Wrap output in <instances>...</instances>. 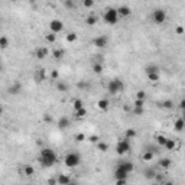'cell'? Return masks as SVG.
Masks as SVG:
<instances>
[{
  "instance_id": "1",
  "label": "cell",
  "mask_w": 185,
  "mask_h": 185,
  "mask_svg": "<svg viewBox=\"0 0 185 185\" xmlns=\"http://www.w3.org/2000/svg\"><path fill=\"white\" fill-rule=\"evenodd\" d=\"M133 169H135V165L133 162L130 161H123V162H120L114 169V180L116 182H119V184H125L126 181H127V176L129 174L133 172Z\"/></svg>"
},
{
  "instance_id": "2",
  "label": "cell",
  "mask_w": 185,
  "mask_h": 185,
  "mask_svg": "<svg viewBox=\"0 0 185 185\" xmlns=\"http://www.w3.org/2000/svg\"><path fill=\"white\" fill-rule=\"evenodd\" d=\"M38 161L42 168H51V166H54L55 163H56V155H55V152L51 147H44L41 151Z\"/></svg>"
},
{
  "instance_id": "3",
  "label": "cell",
  "mask_w": 185,
  "mask_h": 185,
  "mask_svg": "<svg viewBox=\"0 0 185 185\" xmlns=\"http://www.w3.org/2000/svg\"><path fill=\"white\" fill-rule=\"evenodd\" d=\"M123 88H125V84H123V81H122L120 78H113V80H110L109 84H107V91H109V94H111V96L119 94L120 91H123Z\"/></svg>"
},
{
  "instance_id": "4",
  "label": "cell",
  "mask_w": 185,
  "mask_h": 185,
  "mask_svg": "<svg viewBox=\"0 0 185 185\" xmlns=\"http://www.w3.org/2000/svg\"><path fill=\"white\" fill-rule=\"evenodd\" d=\"M64 163H65V166H68V168H75V166H78L81 163L80 153H77V152L67 153L65 158H64Z\"/></svg>"
},
{
  "instance_id": "5",
  "label": "cell",
  "mask_w": 185,
  "mask_h": 185,
  "mask_svg": "<svg viewBox=\"0 0 185 185\" xmlns=\"http://www.w3.org/2000/svg\"><path fill=\"white\" fill-rule=\"evenodd\" d=\"M103 19L104 22L107 23V25H116V23L119 22V13H117V9H114V7H109L107 10L104 12L103 15Z\"/></svg>"
},
{
  "instance_id": "6",
  "label": "cell",
  "mask_w": 185,
  "mask_h": 185,
  "mask_svg": "<svg viewBox=\"0 0 185 185\" xmlns=\"http://www.w3.org/2000/svg\"><path fill=\"white\" fill-rule=\"evenodd\" d=\"M166 17H168V15H166V10H163V9H155L152 12V20L156 25L165 23L166 22Z\"/></svg>"
},
{
  "instance_id": "7",
  "label": "cell",
  "mask_w": 185,
  "mask_h": 185,
  "mask_svg": "<svg viewBox=\"0 0 185 185\" xmlns=\"http://www.w3.org/2000/svg\"><path fill=\"white\" fill-rule=\"evenodd\" d=\"M132 151V145L129 139H122V140L117 143V146H116V152L117 155H126V153H129Z\"/></svg>"
},
{
  "instance_id": "8",
  "label": "cell",
  "mask_w": 185,
  "mask_h": 185,
  "mask_svg": "<svg viewBox=\"0 0 185 185\" xmlns=\"http://www.w3.org/2000/svg\"><path fill=\"white\" fill-rule=\"evenodd\" d=\"M92 45L98 49L106 48V46L109 45V36H107V35H100L97 38H94L92 39Z\"/></svg>"
},
{
  "instance_id": "9",
  "label": "cell",
  "mask_w": 185,
  "mask_h": 185,
  "mask_svg": "<svg viewBox=\"0 0 185 185\" xmlns=\"http://www.w3.org/2000/svg\"><path fill=\"white\" fill-rule=\"evenodd\" d=\"M49 29H51V32H54L58 35L60 32L64 31V23H62V20H60V19H54V20H51V23H49Z\"/></svg>"
},
{
  "instance_id": "10",
  "label": "cell",
  "mask_w": 185,
  "mask_h": 185,
  "mask_svg": "<svg viewBox=\"0 0 185 185\" xmlns=\"http://www.w3.org/2000/svg\"><path fill=\"white\" fill-rule=\"evenodd\" d=\"M33 78H35V81L38 82V84H41L42 81L46 80V71H45L44 68L36 70V71H35V74H33Z\"/></svg>"
},
{
  "instance_id": "11",
  "label": "cell",
  "mask_w": 185,
  "mask_h": 185,
  "mask_svg": "<svg viewBox=\"0 0 185 185\" xmlns=\"http://www.w3.org/2000/svg\"><path fill=\"white\" fill-rule=\"evenodd\" d=\"M49 51L46 46H39L36 51H35V56H36V60H45L46 56H48Z\"/></svg>"
},
{
  "instance_id": "12",
  "label": "cell",
  "mask_w": 185,
  "mask_h": 185,
  "mask_svg": "<svg viewBox=\"0 0 185 185\" xmlns=\"http://www.w3.org/2000/svg\"><path fill=\"white\" fill-rule=\"evenodd\" d=\"M70 125H71L70 117H67V116H61L60 119H58V127H60L61 130H65L67 127H70Z\"/></svg>"
},
{
  "instance_id": "13",
  "label": "cell",
  "mask_w": 185,
  "mask_h": 185,
  "mask_svg": "<svg viewBox=\"0 0 185 185\" xmlns=\"http://www.w3.org/2000/svg\"><path fill=\"white\" fill-rule=\"evenodd\" d=\"M117 13H119V17H127V16H130L132 9L129 6H120L119 9H117Z\"/></svg>"
},
{
  "instance_id": "14",
  "label": "cell",
  "mask_w": 185,
  "mask_h": 185,
  "mask_svg": "<svg viewBox=\"0 0 185 185\" xmlns=\"http://www.w3.org/2000/svg\"><path fill=\"white\" fill-rule=\"evenodd\" d=\"M9 94H13V96H17L19 92L22 91V84L20 82H15V84H12L10 87H9Z\"/></svg>"
},
{
  "instance_id": "15",
  "label": "cell",
  "mask_w": 185,
  "mask_h": 185,
  "mask_svg": "<svg viewBox=\"0 0 185 185\" xmlns=\"http://www.w3.org/2000/svg\"><path fill=\"white\" fill-rule=\"evenodd\" d=\"M109 106H110V101L107 100V98H100V100L97 101V107L100 110H103V111L109 110Z\"/></svg>"
},
{
  "instance_id": "16",
  "label": "cell",
  "mask_w": 185,
  "mask_h": 185,
  "mask_svg": "<svg viewBox=\"0 0 185 185\" xmlns=\"http://www.w3.org/2000/svg\"><path fill=\"white\" fill-rule=\"evenodd\" d=\"M176 140L175 139H166V142H165V145H163V147L166 149V151H175L176 149Z\"/></svg>"
},
{
  "instance_id": "17",
  "label": "cell",
  "mask_w": 185,
  "mask_h": 185,
  "mask_svg": "<svg viewBox=\"0 0 185 185\" xmlns=\"http://www.w3.org/2000/svg\"><path fill=\"white\" fill-rule=\"evenodd\" d=\"M72 181H71V178L68 176V175H64V174H61L58 178H56V184H60V185H67V184H71Z\"/></svg>"
},
{
  "instance_id": "18",
  "label": "cell",
  "mask_w": 185,
  "mask_h": 185,
  "mask_svg": "<svg viewBox=\"0 0 185 185\" xmlns=\"http://www.w3.org/2000/svg\"><path fill=\"white\" fill-rule=\"evenodd\" d=\"M174 127H175V130L180 132V133H181V132L184 130V127H185V122H184V119H182V117H180V119L175 120Z\"/></svg>"
},
{
  "instance_id": "19",
  "label": "cell",
  "mask_w": 185,
  "mask_h": 185,
  "mask_svg": "<svg viewBox=\"0 0 185 185\" xmlns=\"http://www.w3.org/2000/svg\"><path fill=\"white\" fill-rule=\"evenodd\" d=\"M171 165H172V161H171L169 158H161L159 159V166H161V168L168 169Z\"/></svg>"
},
{
  "instance_id": "20",
  "label": "cell",
  "mask_w": 185,
  "mask_h": 185,
  "mask_svg": "<svg viewBox=\"0 0 185 185\" xmlns=\"http://www.w3.org/2000/svg\"><path fill=\"white\" fill-rule=\"evenodd\" d=\"M97 22H98V19H97V16L96 15H88L87 16V19H85V23H87V26H94V25H97Z\"/></svg>"
},
{
  "instance_id": "21",
  "label": "cell",
  "mask_w": 185,
  "mask_h": 185,
  "mask_svg": "<svg viewBox=\"0 0 185 185\" xmlns=\"http://www.w3.org/2000/svg\"><path fill=\"white\" fill-rule=\"evenodd\" d=\"M64 55H65V51H64V49H54V52H52V56H54L56 61L62 60Z\"/></svg>"
},
{
  "instance_id": "22",
  "label": "cell",
  "mask_w": 185,
  "mask_h": 185,
  "mask_svg": "<svg viewBox=\"0 0 185 185\" xmlns=\"http://www.w3.org/2000/svg\"><path fill=\"white\" fill-rule=\"evenodd\" d=\"M55 87H56V90H58L60 92H65L67 90H68V85H67L65 82L58 81V80H56V82H55Z\"/></svg>"
},
{
  "instance_id": "23",
  "label": "cell",
  "mask_w": 185,
  "mask_h": 185,
  "mask_svg": "<svg viewBox=\"0 0 185 185\" xmlns=\"http://www.w3.org/2000/svg\"><path fill=\"white\" fill-rule=\"evenodd\" d=\"M87 116V109L85 107H82V109H78V110H75V119H84Z\"/></svg>"
},
{
  "instance_id": "24",
  "label": "cell",
  "mask_w": 185,
  "mask_h": 185,
  "mask_svg": "<svg viewBox=\"0 0 185 185\" xmlns=\"http://www.w3.org/2000/svg\"><path fill=\"white\" fill-rule=\"evenodd\" d=\"M45 41L48 42V44H54L55 41H56V33L54 32H48L45 35Z\"/></svg>"
},
{
  "instance_id": "25",
  "label": "cell",
  "mask_w": 185,
  "mask_h": 185,
  "mask_svg": "<svg viewBox=\"0 0 185 185\" xmlns=\"http://www.w3.org/2000/svg\"><path fill=\"white\" fill-rule=\"evenodd\" d=\"M9 44H10V41H9L7 36H0V48L2 49L9 48Z\"/></svg>"
},
{
  "instance_id": "26",
  "label": "cell",
  "mask_w": 185,
  "mask_h": 185,
  "mask_svg": "<svg viewBox=\"0 0 185 185\" xmlns=\"http://www.w3.org/2000/svg\"><path fill=\"white\" fill-rule=\"evenodd\" d=\"M103 70H104V67L101 62H94V64H92V71H94L96 74H101Z\"/></svg>"
},
{
  "instance_id": "27",
  "label": "cell",
  "mask_w": 185,
  "mask_h": 185,
  "mask_svg": "<svg viewBox=\"0 0 185 185\" xmlns=\"http://www.w3.org/2000/svg\"><path fill=\"white\" fill-rule=\"evenodd\" d=\"M146 75L152 82H156V81H159V78H161V72H149Z\"/></svg>"
},
{
  "instance_id": "28",
  "label": "cell",
  "mask_w": 185,
  "mask_h": 185,
  "mask_svg": "<svg viewBox=\"0 0 185 185\" xmlns=\"http://www.w3.org/2000/svg\"><path fill=\"white\" fill-rule=\"evenodd\" d=\"M161 107H162V109H166V110L174 109V101H172V100H165V101L161 103Z\"/></svg>"
},
{
  "instance_id": "29",
  "label": "cell",
  "mask_w": 185,
  "mask_h": 185,
  "mask_svg": "<svg viewBox=\"0 0 185 185\" xmlns=\"http://www.w3.org/2000/svg\"><path fill=\"white\" fill-rule=\"evenodd\" d=\"M153 155H155V153H153L152 151H149V149L145 151V153H143V161H145V162H151L153 159Z\"/></svg>"
},
{
  "instance_id": "30",
  "label": "cell",
  "mask_w": 185,
  "mask_h": 185,
  "mask_svg": "<svg viewBox=\"0 0 185 185\" xmlns=\"http://www.w3.org/2000/svg\"><path fill=\"white\" fill-rule=\"evenodd\" d=\"M23 174L26 175V176H32V175L35 174V168L31 166V165H26V166L23 168Z\"/></svg>"
},
{
  "instance_id": "31",
  "label": "cell",
  "mask_w": 185,
  "mask_h": 185,
  "mask_svg": "<svg viewBox=\"0 0 185 185\" xmlns=\"http://www.w3.org/2000/svg\"><path fill=\"white\" fill-rule=\"evenodd\" d=\"M97 147H98V151L100 152H107L109 151V145L106 143V142H97Z\"/></svg>"
},
{
  "instance_id": "32",
  "label": "cell",
  "mask_w": 185,
  "mask_h": 185,
  "mask_svg": "<svg viewBox=\"0 0 185 185\" xmlns=\"http://www.w3.org/2000/svg\"><path fill=\"white\" fill-rule=\"evenodd\" d=\"M155 175H156V172H155V169H152V168H147L146 171H145V176H146L147 180H153Z\"/></svg>"
},
{
  "instance_id": "33",
  "label": "cell",
  "mask_w": 185,
  "mask_h": 185,
  "mask_svg": "<svg viewBox=\"0 0 185 185\" xmlns=\"http://www.w3.org/2000/svg\"><path fill=\"white\" fill-rule=\"evenodd\" d=\"M72 106H74V110L82 109V107H84V101H82L81 98H75V100H74V103H72Z\"/></svg>"
},
{
  "instance_id": "34",
  "label": "cell",
  "mask_w": 185,
  "mask_h": 185,
  "mask_svg": "<svg viewBox=\"0 0 185 185\" xmlns=\"http://www.w3.org/2000/svg\"><path fill=\"white\" fill-rule=\"evenodd\" d=\"M145 113V109L140 107V106H133V114L135 116H143Z\"/></svg>"
},
{
  "instance_id": "35",
  "label": "cell",
  "mask_w": 185,
  "mask_h": 185,
  "mask_svg": "<svg viewBox=\"0 0 185 185\" xmlns=\"http://www.w3.org/2000/svg\"><path fill=\"white\" fill-rule=\"evenodd\" d=\"M77 38H78V36H77V33L75 32H70L68 33V35H67V42H70V44H72V42H75L77 41Z\"/></svg>"
},
{
  "instance_id": "36",
  "label": "cell",
  "mask_w": 185,
  "mask_h": 185,
  "mask_svg": "<svg viewBox=\"0 0 185 185\" xmlns=\"http://www.w3.org/2000/svg\"><path fill=\"white\" fill-rule=\"evenodd\" d=\"M145 72L146 74H149V72H159V68H158V65H147L146 68H145Z\"/></svg>"
},
{
  "instance_id": "37",
  "label": "cell",
  "mask_w": 185,
  "mask_h": 185,
  "mask_svg": "<svg viewBox=\"0 0 185 185\" xmlns=\"http://www.w3.org/2000/svg\"><path fill=\"white\" fill-rule=\"evenodd\" d=\"M133 137H136V130H133V129H127L126 130V139H133Z\"/></svg>"
},
{
  "instance_id": "38",
  "label": "cell",
  "mask_w": 185,
  "mask_h": 185,
  "mask_svg": "<svg viewBox=\"0 0 185 185\" xmlns=\"http://www.w3.org/2000/svg\"><path fill=\"white\" fill-rule=\"evenodd\" d=\"M166 139H168V137L163 136V135H158V136H156V142H158L159 146H163V145H165V142H166Z\"/></svg>"
},
{
  "instance_id": "39",
  "label": "cell",
  "mask_w": 185,
  "mask_h": 185,
  "mask_svg": "<svg viewBox=\"0 0 185 185\" xmlns=\"http://www.w3.org/2000/svg\"><path fill=\"white\" fill-rule=\"evenodd\" d=\"M82 6L85 9H91L92 6H94V0H82Z\"/></svg>"
},
{
  "instance_id": "40",
  "label": "cell",
  "mask_w": 185,
  "mask_h": 185,
  "mask_svg": "<svg viewBox=\"0 0 185 185\" xmlns=\"http://www.w3.org/2000/svg\"><path fill=\"white\" fill-rule=\"evenodd\" d=\"M153 180H156V182H159V184H163V182H165V176H163V175H161V174H156Z\"/></svg>"
},
{
  "instance_id": "41",
  "label": "cell",
  "mask_w": 185,
  "mask_h": 185,
  "mask_svg": "<svg viewBox=\"0 0 185 185\" xmlns=\"http://www.w3.org/2000/svg\"><path fill=\"white\" fill-rule=\"evenodd\" d=\"M51 78L54 80V81H56V80H60V72L56 70H54L52 72H51Z\"/></svg>"
},
{
  "instance_id": "42",
  "label": "cell",
  "mask_w": 185,
  "mask_h": 185,
  "mask_svg": "<svg viewBox=\"0 0 185 185\" xmlns=\"http://www.w3.org/2000/svg\"><path fill=\"white\" fill-rule=\"evenodd\" d=\"M145 97H146V92L143 91V90L136 92V98H139V100H145Z\"/></svg>"
},
{
  "instance_id": "43",
  "label": "cell",
  "mask_w": 185,
  "mask_h": 185,
  "mask_svg": "<svg viewBox=\"0 0 185 185\" xmlns=\"http://www.w3.org/2000/svg\"><path fill=\"white\" fill-rule=\"evenodd\" d=\"M65 7H67V9H74L75 5H74V2H72V0H65Z\"/></svg>"
},
{
  "instance_id": "44",
  "label": "cell",
  "mask_w": 185,
  "mask_h": 185,
  "mask_svg": "<svg viewBox=\"0 0 185 185\" xmlns=\"http://www.w3.org/2000/svg\"><path fill=\"white\" fill-rule=\"evenodd\" d=\"M75 140L77 142H82V140H85V135L84 133H78L75 136Z\"/></svg>"
},
{
  "instance_id": "45",
  "label": "cell",
  "mask_w": 185,
  "mask_h": 185,
  "mask_svg": "<svg viewBox=\"0 0 185 185\" xmlns=\"http://www.w3.org/2000/svg\"><path fill=\"white\" fill-rule=\"evenodd\" d=\"M98 140H100V137H98L97 135H91V136H90V142H91V143H97Z\"/></svg>"
},
{
  "instance_id": "46",
  "label": "cell",
  "mask_w": 185,
  "mask_h": 185,
  "mask_svg": "<svg viewBox=\"0 0 185 185\" xmlns=\"http://www.w3.org/2000/svg\"><path fill=\"white\" fill-rule=\"evenodd\" d=\"M133 106H140V107H143V106H145V100H139V98H136Z\"/></svg>"
},
{
  "instance_id": "47",
  "label": "cell",
  "mask_w": 185,
  "mask_h": 185,
  "mask_svg": "<svg viewBox=\"0 0 185 185\" xmlns=\"http://www.w3.org/2000/svg\"><path fill=\"white\" fill-rule=\"evenodd\" d=\"M77 87L81 88V90H84V88L88 87V84H87V82H84V81H81V82H78V84H77Z\"/></svg>"
},
{
  "instance_id": "48",
  "label": "cell",
  "mask_w": 185,
  "mask_h": 185,
  "mask_svg": "<svg viewBox=\"0 0 185 185\" xmlns=\"http://www.w3.org/2000/svg\"><path fill=\"white\" fill-rule=\"evenodd\" d=\"M44 122H46V123H51V122H52V116H51V114H45L44 116Z\"/></svg>"
},
{
  "instance_id": "49",
  "label": "cell",
  "mask_w": 185,
  "mask_h": 185,
  "mask_svg": "<svg viewBox=\"0 0 185 185\" xmlns=\"http://www.w3.org/2000/svg\"><path fill=\"white\" fill-rule=\"evenodd\" d=\"M176 33H178V35H182V33H184V27L178 26V27H176Z\"/></svg>"
},
{
  "instance_id": "50",
  "label": "cell",
  "mask_w": 185,
  "mask_h": 185,
  "mask_svg": "<svg viewBox=\"0 0 185 185\" xmlns=\"http://www.w3.org/2000/svg\"><path fill=\"white\" fill-rule=\"evenodd\" d=\"M184 107H185V101H184V100H181V101H180V109L184 110Z\"/></svg>"
},
{
  "instance_id": "51",
  "label": "cell",
  "mask_w": 185,
  "mask_h": 185,
  "mask_svg": "<svg viewBox=\"0 0 185 185\" xmlns=\"http://www.w3.org/2000/svg\"><path fill=\"white\" fill-rule=\"evenodd\" d=\"M3 111H5V110H3V106H2V104H0V116L3 114Z\"/></svg>"
},
{
  "instance_id": "52",
  "label": "cell",
  "mask_w": 185,
  "mask_h": 185,
  "mask_svg": "<svg viewBox=\"0 0 185 185\" xmlns=\"http://www.w3.org/2000/svg\"><path fill=\"white\" fill-rule=\"evenodd\" d=\"M3 71V65H2V62H0V72Z\"/></svg>"
},
{
  "instance_id": "53",
  "label": "cell",
  "mask_w": 185,
  "mask_h": 185,
  "mask_svg": "<svg viewBox=\"0 0 185 185\" xmlns=\"http://www.w3.org/2000/svg\"><path fill=\"white\" fill-rule=\"evenodd\" d=\"M10 2H19V0H10Z\"/></svg>"
}]
</instances>
